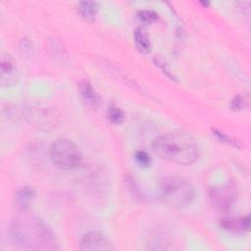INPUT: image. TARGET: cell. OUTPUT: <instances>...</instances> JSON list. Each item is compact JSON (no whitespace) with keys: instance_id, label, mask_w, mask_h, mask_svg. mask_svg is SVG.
<instances>
[{"instance_id":"8fae6325","label":"cell","mask_w":251,"mask_h":251,"mask_svg":"<svg viewBox=\"0 0 251 251\" xmlns=\"http://www.w3.org/2000/svg\"><path fill=\"white\" fill-rule=\"evenodd\" d=\"M219 226L226 230H228L230 232H244L249 230L250 226V220L249 216L243 217V218H223L219 222Z\"/></svg>"},{"instance_id":"d6986e66","label":"cell","mask_w":251,"mask_h":251,"mask_svg":"<svg viewBox=\"0 0 251 251\" xmlns=\"http://www.w3.org/2000/svg\"><path fill=\"white\" fill-rule=\"evenodd\" d=\"M246 104H247V101L245 97L238 95L233 97V99L230 101V109L232 111H240L245 108Z\"/></svg>"},{"instance_id":"ffe728a7","label":"cell","mask_w":251,"mask_h":251,"mask_svg":"<svg viewBox=\"0 0 251 251\" xmlns=\"http://www.w3.org/2000/svg\"><path fill=\"white\" fill-rule=\"evenodd\" d=\"M214 134L218 137L219 140L223 141V142H226V143H229V144H232L233 146H236V142L233 141L232 139H230L227 135H226L225 133L219 131V130H214Z\"/></svg>"},{"instance_id":"30bf717a","label":"cell","mask_w":251,"mask_h":251,"mask_svg":"<svg viewBox=\"0 0 251 251\" xmlns=\"http://www.w3.org/2000/svg\"><path fill=\"white\" fill-rule=\"evenodd\" d=\"M78 93L82 101L91 109H96L100 103V98L93 86L87 79H80L78 82Z\"/></svg>"},{"instance_id":"5bb4252c","label":"cell","mask_w":251,"mask_h":251,"mask_svg":"<svg viewBox=\"0 0 251 251\" xmlns=\"http://www.w3.org/2000/svg\"><path fill=\"white\" fill-rule=\"evenodd\" d=\"M77 10L84 20L93 21L98 12V5L93 1H81L77 5Z\"/></svg>"},{"instance_id":"9c48e42d","label":"cell","mask_w":251,"mask_h":251,"mask_svg":"<svg viewBox=\"0 0 251 251\" xmlns=\"http://www.w3.org/2000/svg\"><path fill=\"white\" fill-rule=\"evenodd\" d=\"M36 196V191L33 187L25 186L19 189L14 197V203L16 208L23 213H25L31 207Z\"/></svg>"},{"instance_id":"277c9868","label":"cell","mask_w":251,"mask_h":251,"mask_svg":"<svg viewBox=\"0 0 251 251\" xmlns=\"http://www.w3.org/2000/svg\"><path fill=\"white\" fill-rule=\"evenodd\" d=\"M49 155L53 164L65 171L75 170L82 163V154L79 148L69 139H58L52 143Z\"/></svg>"},{"instance_id":"8992f818","label":"cell","mask_w":251,"mask_h":251,"mask_svg":"<svg viewBox=\"0 0 251 251\" xmlns=\"http://www.w3.org/2000/svg\"><path fill=\"white\" fill-rule=\"evenodd\" d=\"M26 119L31 125L41 129H48L56 126L58 117L54 109L49 106L33 105L27 110Z\"/></svg>"},{"instance_id":"7c38bea8","label":"cell","mask_w":251,"mask_h":251,"mask_svg":"<svg viewBox=\"0 0 251 251\" xmlns=\"http://www.w3.org/2000/svg\"><path fill=\"white\" fill-rule=\"evenodd\" d=\"M47 49L51 58L57 62L64 64L69 60L68 52L65 49L64 45L57 38H49L47 40Z\"/></svg>"},{"instance_id":"6da1fadb","label":"cell","mask_w":251,"mask_h":251,"mask_svg":"<svg viewBox=\"0 0 251 251\" xmlns=\"http://www.w3.org/2000/svg\"><path fill=\"white\" fill-rule=\"evenodd\" d=\"M10 233L13 242L27 250H59L60 243L49 226L38 217L14 219Z\"/></svg>"},{"instance_id":"ac0fdd59","label":"cell","mask_w":251,"mask_h":251,"mask_svg":"<svg viewBox=\"0 0 251 251\" xmlns=\"http://www.w3.org/2000/svg\"><path fill=\"white\" fill-rule=\"evenodd\" d=\"M20 51L24 56L30 57L33 53V45L27 38H23L19 45Z\"/></svg>"},{"instance_id":"4fadbf2b","label":"cell","mask_w":251,"mask_h":251,"mask_svg":"<svg viewBox=\"0 0 251 251\" xmlns=\"http://www.w3.org/2000/svg\"><path fill=\"white\" fill-rule=\"evenodd\" d=\"M133 40L136 48L141 53L148 54L151 51V42H150L149 36L143 28L141 27L135 28V30L133 31Z\"/></svg>"},{"instance_id":"ba28073f","label":"cell","mask_w":251,"mask_h":251,"mask_svg":"<svg viewBox=\"0 0 251 251\" xmlns=\"http://www.w3.org/2000/svg\"><path fill=\"white\" fill-rule=\"evenodd\" d=\"M79 248L84 251H110L114 249L109 239L98 231L85 233L80 240Z\"/></svg>"},{"instance_id":"9a60e30c","label":"cell","mask_w":251,"mask_h":251,"mask_svg":"<svg viewBox=\"0 0 251 251\" xmlns=\"http://www.w3.org/2000/svg\"><path fill=\"white\" fill-rule=\"evenodd\" d=\"M107 118L111 123L119 125L124 121V113L120 108L112 105L107 110Z\"/></svg>"},{"instance_id":"3957f363","label":"cell","mask_w":251,"mask_h":251,"mask_svg":"<svg viewBox=\"0 0 251 251\" xmlns=\"http://www.w3.org/2000/svg\"><path fill=\"white\" fill-rule=\"evenodd\" d=\"M159 195L166 204L175 208H182L195 199L196 192L192 184L185 178L167 176L159 182Z\"/></svg>"},{"instance_id":"e0dca14e","label":"cell","mask_w":251,"mask_h":251,"mask_svg":"<svg viewBox=\"0 0 251 251\" xmlns=\"http://www.w3.org/2000/svg\"><path fill=\"white\" fill-rule=\"evenodd\" d=\"M137 16H138V19L141 22L146 23V24H152V23H154L155 21L158 20V14L155 13L154 11H152V10L139 11Z\"/></svg>"},{"instance_id":"7a4b0ae2","label":"cell","mask_w":251,"mask_h":251,"mask_svg":"<svg viewBox=\"0 0 251 251\" xmlns=\"http://www.w3.org/2000/svg\"><path fill=\"white\" fill-rule=\"evenodd\" d=\"M152 147L161 158L185 166L195 163L200 154L196 140L183 130H174L156 137Z\"/></svg>"},{"instance_id":"5b68a950","label":"cell","mask_w":251,"mask_h":251,"mask_svg":"<svg viewBox=\"0 0 251 251\" xmlns=\"http://www.w3.org/2000/svg\"><path fill=\"white\" fill-rule=\"evenodd\" d=\"M208 195L215 208L226 212L233 206L236 200L237 190L233 183H226L211 187Z\"/></svg>"},{"instance_id":"52a82bcc","label":"cell","mask_w":251,"mask_h":251,"mask_svg":"<svg viewBox=\"0 0 251 251\" xmlns=\"http://www.w3.org/2000/svg\"><path fill=\"white\" fill-rule=\"evenodd\" d=\"M20 75L15 60L9 54H2L0 60V84L11 87L19 80Z\"/></svg>"},{"instance_id":"2e32d148","label":"cell","mask_w":251,"mask_h":251,"mask_svg":"<svg viewBox=\"0 0 251 251\" xmlns=\"http://www.w3.org/2000/svg\"><path fill=\"white\" fill-rule=\"evenodd\" d=\"M134 160H135L136 164L141 168H147L151 164L150 156L145 151H142V150L135 152Z\"/></svg>"}]
</instances>
